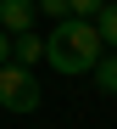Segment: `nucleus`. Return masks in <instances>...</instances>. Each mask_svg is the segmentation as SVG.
Returning a JSON list of instances; mask_svg holds the SVG:
<instances>
[{
    "instance_id": "nucleus-1",
    "label": "nucleus",
    "mask_w": 117,
    "mask_h": 129,
    "mask_svg": "<svg viewBox=\"0 0 117 129\" xmlns=\"http://www.w3.org/2000/svg\"><path fill=\"white\" fill-rule=\"evenodd\" d=\"M45 62L67 79H84L89 68L100 62V34L89 17H61V23L45 34Z\"/></svg>"
},
{
    "instance_id": "nucleus-2",
    "label": "nucleus",
    "mask_w": 117,
    "mask_h": 129,
    "mask_svg": "<svg viewBox=\"0 0 117 129\" xmlns=\"http://www.w3.org/2000/svg\"><path fill=\"white\" fill-rule=\"evenodd\" d=\"M39 101H45V90H39L34 68L0 62V107H6V112H39Z\"/></svg>"
},
{
    "instance_id": "nucleus-6",
    "label": "nucleus",
    "mask_w": 117,
    "mask_h": 129,
    "mask_svg": "<svg viewBox=\"0 0 117 129\" xmlns=\"http://www.w3.org/2000/svg\"><path fill=\"white\" fill-rule=\"evenodd\" d=\"M89 79H95V90H100V95H117V51L100 56L95 68H89Z\"/></svg>"
},
{
    "instance_id": "nucleus-8",
    "label": "nucleus",
    "mask_w": 117,
    "mask_h": 129,
    "mask_svg": "<svg viewBox=\"0 0 117 129\" xmlns=\"http://www.w3.org/2000/svg\"><path fill=\"white\" fill-rule=\"evenodd\" d=\"M100 6H106V0H67V11H73V17H95Z\"/></svg>"
},
{
    "instance_id": "nucleus-4",
    "label": "nucleus",
    "mask_w": 117,
    "mask_h": 129,
    "mask_svg": "<svg viewBox=\"0 0 117 129\" xmlns=\"http://www.w3.org/2000/svg\"><path fill=\"white\" fill-rule=\"evenodd\" d=\"M11 62L17 68H34V62H45V39L28 28V34H11Z\"/></svg>"
},
{
    "instance_id": "nucleus-9",
    "label": "nucleus",
    "mask_w": 117,
    "mask_h": 129,
    "mask_svg": "<svg viewBox=\"0 0 117 129\" xmlns=\"http://www.w3.org/2000/svg\"><path fill=\"white\" fill-rule=\"evenodd\" d=\"M0 62H11V34L0 28Z\"/></svg>"
},
{
    "instance_id": "nucleus-7",
    "label": "nucleus",
    "mask_w": 117,
    "mask_h": 129,
    "mask_svg": "<svg viewBox=\"0 0 117 129\" xmlns=\"http://www.w3.org/2000/svg\"><path fill=\"white\" fill-rule=\"evenodd\" d=\"M34 11H39V17H50V23L73 17V11H67V0H34Z\"/></svg>"
},
{
    "instance_id": "nucleus-3",
    "label": "nucleus",
    "mask_w": 117,
    "mask_h": 129,
    "mask_svg": "<svg viewBox=\"0 0 117 129\" xmlns=\"http://www.w3.org/2000/svg\"><path fill=\"white\" fill-rule=\"evenodd\" d=\"M34 0H0V28H6V34H28L34 28Z\"/></svg>"
},
{
    "instance_id": "nucleus-5",
    "label": "nucleus",
    "mask_w": 117,
    "mask_h": 129,
    "mask_svg": "<svg viewBox=\"0 0 117 129\" xmlns=\"http://www.w3.org/2000/svg\"><path fill=\"white\" fill-rule=\"evenodd\" d=\"M89 23H95V34H100V45H111L117 51V0H106V6L89 17Z\"/></svg>"
}]
</instances>
